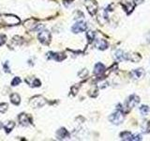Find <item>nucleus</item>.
Wrapping results in <instances>:
<instances>
[{"label":"nucleus","mask_w":150,"mask_h":141,"mask_svg":"<svg viewBox=\"0 0 150 141\" xmlns=\"http://www.w3.org/2000/svg\"><path fill=\"white\" fill-rule=\"evenodd\" d=\"M115 58L117 61L129 60V54L125 53L123 50H117L115 53Z\"/></svg>","instance_id":"nucleus-9"},{"label":"nucleus","mask_w":150,"mask_h":141,"mask_svg":"<svg viewBox=\"0 0 150 141\" xmlns=\"http://www.w3.org/2000/svg\"><path fill=\"white\" fill-rule=\"evenodd\" d=\"M11 102L13 103V105H20V103H21V97L19 96V94L13 93V94H11Z\"/></svg>","instance_id":"nucleus-17"},{"label":"nucleus","mask_w":150,"mask_h":141,"mask_svg":"<svg viewBox=\"0 0 150 141\" xmlns=\"http://www.w3.org/2000/svg\"><path fill=\"white\" fill-rule=\"evenodd\" d=\"M124 120H125L124 112H123V110H119V109H117L115 112L112 113V114L110 115V117H109V120L115 125L121 124L122 122L124 121Z\"/></svg>","instance_id":"nucleus-1"},{"label":"nucleus","mask_w":150,"mask_h":141,"mask_svg":"<svg viewBox=\"0 0 150 141\" xmlns=\"http://www.w3.org/2000/svg\"><path fill=\"white\" fill-rule=\"evenodd\" d=\"M119 136L122 140H126V141H138V140L143 139V137L140 135H133L128 131L122 132L119 135Z\"/></svg>","instance_id":"nucleus-3"},{"label":"nucleus","mask_w":150,"mask_h":141,"mask_svg":"<svg viewBox=\"0 0 150 141\" xmlns=\"http://www.w3.org/2000/svg\"><path fill=\"white\" fill-rule=\"evenodd\" d=\"M129 60L132 62H138L141 60V56L139 54H132L129 55Z\"/></svg>","instance_id":"nucleus-21"},{"label":"nucleus","mask_w":150,"mask_h":141,"mask_svg":"<svg viewBox=\"0 0 150 141\" xmlns=\"http://www.w3.org/2000/svg\"><path fill=\"white\" fill-rule=\"evenodd\" d=\"M130 77L134 79V80H139L142 77H144L145 75V72L143 68H138V69H134L130 72L129 73Z\"/></svg>","instance_id":"nucleus-6"},{"label":"nucleus","mask_w":150,"mask_h":141,"mask_svg":"<svg viewBox=\"0 0 150 141\" xmlns=\"http://www.w3.org/2000/svg\"><path fill=\"white\" fill-rule=\"evenodd\" d=\"M14 126H15V123H14L13 121H8L6 124H5L4 126V129L5 131H6V133H9L13 128H14Z\"/></svg>","instance_id":"nucleus-19"},{"label":"nucleus","mask_w":150,"mask_h":141,"mask_svg":"<svg viewBox=\"0 0 150 141\" xmlns=\"http://www.w3.org/2000/svg\"><path fill=\"white\" fill-rule=\"evenodd\" d=\"M95 36H96V34H95V32H94V31H88L86 33V37H87L89 42H92L94 40H95Z\"/></svg>","instance_id":"nucleus-22"},{"label":"nucleus","mask_w":150,"mask_h":141,"mask_svg":"<svg viewBox=\"0 0 150 141\" xmlns=\"http://www.w3.org/2000/svg\"><path fill=\"white\" fill-rule=\"evenodd\" d=\"M48 58L50 59H54L56 61H62L63 59H65L66 56L64 54H60V53H54V52H50L48 53Z\"/></svg>","instance_id":"nucleus-12"},{"label":"nucleus","mask_w":150,"mask_h":141,"mask_svg":"<svg viewBox=\"0 0 150 141\" xmlns=\"http://www.w3.org/2000/svg\"><path fill=\"white\" fill-rule=\"evenodd\" d=\"M18 119H19V121H20V123L23 126H28L29 124H31V122H32L31 118L28 115L25 114V113H22V114L19 115Z\"/></svg>","instance_id":"nucleus-10"},{"label":"nucleus","mask_w":150,"mask_h":141,"mask_svg":"<svg viewBox=\"0 0 150 141\" xmlns=\"http://www.w3.org/2000/svg\"><path fill=\"white\" fill-rule=\"evenodd\" d=\"M8 110V103H0V113H5Z\"/></svg>","instance_id":"nucleus-24"},{"label":"nucleus","mask_w":150,"mask_h":141,"mask_svg":"<svg viewBox=\"0 0 150 141\" xmlns=\"http://www.w3.org/2000/svg\"><path fill=\"white\" fill-rule=\"evenodd\" d=\"M142 132L144 134H148L150 133V121L144 120L142 124Z\"/></svg>","instance_id":"nucleus-18"},{"label":"nucleus","mask_w":150,"mask_h":141,"mask_svg":"<svg viewBox=\"0 0 150 141\" xmlns=\"http://www.w3.org/2000/svg\"><path fill=\"white\" fill-rule=\"evenodd\" d=\"M87 29V25H86V22H77V23H75L74 25L72 26L71 27V31L73 33H81V32H83V31H86Z\"/></svg>","instance_id":"nucleus-5"},{"label":"nucleus","mask_w":150,"mask_h":141,"mask_svg":"<svg viewBox=\"0 0 150 141\" xmlns=\"http://www.w3.org/2000/svg\"><path fill=\"white\" fill-rule=\"evenodd\" d=\"M2 127H3V124L1 123V121H0V129H1V128H2Z\"/></svg>","instance_id":"nucleus-29"},{"label":"nucleus","mask_w":150,"mask_h":141,"mask_svg":"<svg viewBox=\"0 0 150 141\" xmlns=\"http://www.w3.org/2000/svg\"><path fill=\"white\" fill-rule=\"evenodd\" d=\"M96 47L100 50H105L108 48V42L105 40H98L96 41Z\"/></svg>","instance_id":"nucleus-16"},{"label":"nucleus","mask_w":150,"mask_h":141,"mask_svg":"<svg viewBox=\"0 0 150 141\" xmlns=\"http://www.w3.org/2000/svg\"><path fill=\"white\" fill-rule=\"evenodd\" d=\"M4 70H5V72H7V73H9V69L8 67V61L4 64Z\"/></svg>","instance_id":"nucleus-26"},{"label":"nucleus","mask_w":150,"mask_h":141,"mask_svg":"<svg viewBox=\"0 0 150 141\" xmlns=\"http://www.w3.org/2000/svg\"><path fill=\"white\" fill-rule=\"evenodd\" d=\"M20 83H21V78H20V77H18V76H16V77H14V78L12 79V81H11V86L16 87V86H18V85H20Z\"/></svg>","instance_id":"nucleus-23"},{"label":"nucleus","mask_w":150,"mask_h":141,"mask_svg":"<svg viewBox=\"0 0 150 141\" xmlns=\"http://www.w3.org/2000/svg\"><path fill=\"white\" fill-rule=\"evenodd\" d=\"M25 82L29 85L31 88H35V87L38 88V87H40L41 85L40 80L38 78H35V77H28V78L25 79Z\"/></svg>","instance_id":"nucleus-13"},{"label":"nucleus","mask_w":150,"mask_h":141,"mask_svg":"<svg viewBox=\"0 0 150 141\" xmlns=\"http://www.w3.org/2000/svg\"><path fill=\"white\" fill-rule=\"evenodd\" d=\"M133 2H134V5L136 6V5H140V4H142L144 2V0H133Z\"/></svg>","instance_id":"nucleus-27"},{"label":"nucleus","mask_w":150,"mask_h":141,"mask_svg":"<svg viewBox=\"0 0 150 141\" xmlns=\"http://www.w3.org/2000/svg\"><path fill=\"white\" fill-rule=\"evenodd\" d=\"M46 103V101L44 98H42L41 96H36L35 98H33L31 102H30V105L34 107V108H39L43 106Z\"/></svg>","instance_id":"nucleus-7"},{"label":"nucleus","mask_w":150,"mask_h":141,"mask_svg":"<svg viewBox=\"0 0 150 141\" xmlns=\"http://www.w3.org/2000/svg\"><path fill=\"white\" fill-rule=\"evenodd\" d=\"M146 40H147V41L150 43V32H149L148 34L146 35Z\"/></svg>","instance_id":"nucleus-28"},{"label":"nucleus","mask_w":150,"mask_h":141,"mask_svg":"<svg viewBox=\"0 0 150 141\" xmlns=\"http://www.w3.org/2000/svg\"><path fill=\"white\" fill-rule=\"evenodd\" d=\"M86 6L87 8V11L88 12L91 14L92 16H94L96 14L97 11H98V5L95 1L93 0H87L86 2Z\"/></svg>","instance_id":"nucleus-8"},{"label":"nucleus","mask_w":150,"mask_h":141,"mask_svg":"<svg viewBox=\"0 0 150 141\" xmlns=\"http://www.w3.org/2000/svg\"><path fill=\"white\" fill-rule=\"evenodd\" d=\"M4 22L8 24V26H14L20 23V20L14 15H5L4 16Z\"/></svg>","instance_id":"nucleus-11"},{"label":"nucleus","mask_w":150,"mask_h":141,"mask_svg":"<svg viewBox=\"0 0 150 141\" xmlns=\"http://www.w3.org/2000/svg\"><path fill=\"white\" fill-rule=\"evenodd\" d=\"M104 70H105V66L100 62H98L95 65V67H94V73H95L96 75L102 74L103 73H104Z\"/></svg>","instance_id":"nucleus-14"},{"label":"nucleus","mask_w":150,"mask_h":141,"mask_svg":"<svg viewBox=\"0 0 150 141\" xmlns=\"http://www.w3.org/2000/svg\"><path fill=\"white\" fill-rule=\"evenodd\" d=\"M6 39H7L6 36L0 34V45H2V44L5 43V42H6Z\"/></svg>","instance_id":"nucleus-25"},{"label":"nucleus","mask_w":150,"mask_h":141,"mask_svg":"<svg viewBox=\"0 0 150 141\" xmlns=\"http://www.w3.org/2000/svg\"><path fill=\"white\" fill-rule=\"evenodd\" d=\"M140 103V97L136 94H131L130 96H129V98L127 99V101L125 103L126 105V109L129 111L130 109H132L133 107H135L136 105Z\"/></svg>","instance_id":"nucleus-2"},{"label":"nucleus","mask_w":150,"mask_h":141,"mask_svg":"<svg viewBox=\"0 0 150 141\" xmlns=\"http://www.w3.org/2000/svg\"><path fill=\"white\" fill-rule=\"evenodd\" d=\"M140 112L143 116H147L148 113L150 112V108H149V106L145 105H141L140 106Z\"/></svg>","instance_id":"nucleus-20"},{"label":"nucleus","mask_w":150,"mask_h":141,"mask_svg":"<svg viewBox=\"0 0 150 141\" xmlns=\"http://www.w3.org/2000/svg\"><path fill=\"white\" fill-rule=\"evenodd\" d=\"M69 134L66 128H60L59 130H57V132H56V136H57V138H59V139H64L66 137H69Z\"/></svg>","instance_id":"nucleus-15"},{"label":"nucleus","mask_w":150,"mask_h":141,"mask_svg":"<svg viewBox=\"0 0 150 141\" xmlns=\"http://www.w3.org/2000/svg\"><path fill=\"white\" fill-rule=\"evenodd\" d=\"M38 39L41 42L42 44H49L51 41V34L48 30H43L40 31L38 35Z\"/></svg>","instance_id":"nucleus-4"}]
</instances>
